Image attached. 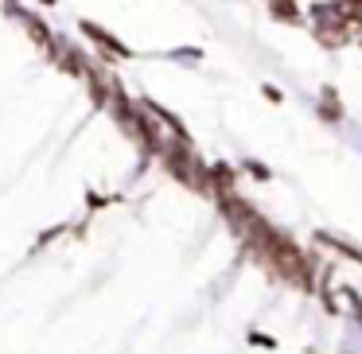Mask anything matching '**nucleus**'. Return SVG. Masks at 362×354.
I'll return each mask as SVG.
<instances>
[{
	"label": "nucleus",
	"instance_id": "obj_1",
	"mask_svg": "<svg viewBox=\"0 0 362 354\" xmlns=\"http://www.w3.org/2000/svg\"><path fill=\"white\" fill-rule=\"evenodd\" d=\"M354 28V8L346 0H315L312 4V32L315 43H323L327 51H339L351 40Z\"/></svg>",
	"mask_w": 362,
	"mask_h": 354
},
{
	"label": "nucleus",
	"instance_id": "obj_2",
	"mask_svg": "<svg viewBox=\"0 0 362 354\" xmlns=\"http://www.w3.org/2000/svg\"><path fill=\"white\" fill-rule=\"evenodd\" d=\"M82 35H90V40L98 43V47L105 51V55H117V59H129L133 51L125 47V43L117 40V35H110L105 28H98V24H90V20H82Z\"/></svg>",
	"mask_w": 362,
	"mask_h": 354
},
{
	"label": "nucleus",
	"instance_id": "obj_3",
	"mask_svg": "<svg viewBox=\"0 0 362 354\" xmlns=\"http://www.w3.org/2000/svg\"><path fill=\"white\" fill-rule=\"evenodd\" d=\"M315 245H327V249H335V253H343V257H351V261H358V265H362V249H358V245H351L346 237H339V234L315 230Z\"/></svg>",
	"mask_w": 362,
	"mask_h": 354
},
{
	"label": "nucleus",
	"instance_id": "obj_4",
	"mask_svg": "<svg viewBox=\"0 0 362 354\" xmlns=\"http://www.w3.org/2000/svg\"><path fill=\"white\" fill-rule=\"evenodd\" d=\"M269 16H273L276 24H304L296 0H269Z\"/></svg>",
	"mask_w": 362,
	"mask_h": 354
},
{
	"label": "nucleus",
	"instance_id": "obj_5",
	"mask_svg": "<svg viewBox=\"0 0 362 354\" xmlns=\"http://www.w3.org/2000/svg\"><path fill=\"white\" fill-rule=\"evenodd\" d=\"M320 117L323 121H343V105H339V94H335V86H323L320 90Z\"/></svg>",
	"mask_w": 362,
	"mask_h": 354
},
{
	"label": "nucleus",
	"instance_id": "obj_6",
	"mask_svg": "<svg viewBox=\"0 0 362 354\" xmlns=\"http://www.w3.org/2000/svg\"><path fill=\"white\" fill-rule=\"evenodd\" d=\"M211 187H214V195L234 187V167H230V164H214L211 167Z\"/></svg>",
	"mask_w": 362,
	"mask_h": 354
},
{
	"label": "nucleus",
	"instance_id": "obj_7",
	"mask_svg": "<svg viewBox=\"0 0 362 354\" xmlns=\"http://www.w3.org/2000/svg\"><path fill=\"white\" fill-rule=\"evenodd\" d=\"M245 172H250V175H253V179H261V183H265V179H269V175H273V172H269V167H265V164H257V160H250V164H245Z\"/></svg>",
	"mask_w": 362,
	"mask_h": 354
},
{
	"label": "nucleus",
	"instance_id": "obj_8",
	"mask_svg": "<svg viewBox=\"0 0 362 354\" xmlns=\"http://www.w3.org/2000/svg\"><path fill=\"white\" fill-rule=\"evenodd\" d=\"M250 343H261V346H276V343H273V338H269V335H257V331H253V335H250Z\"/></svg>",
	"mask_w": 362,
	"mask_h": 354
},
{
	"label": "nucleus",
	"instance_id": "obj_9",
	"mask_svg": "<svg viewBox=\"0 0 362 354\" xmlns=\"http://www.w3.org/2000/svg\"><path fill=\"white\" fill-rule=\"evenodd\" d=\"M261 90H265L269 102H281V90H276V86H261Z\"/></svg>",
	"mask_w": 362,
	"mask_h": 354
},
{
	"label": "nucleus",
	"instance_id": "obj_10",
	"mask_svg": "<svg viewBox=\"0 0 362 354\" xmlns=\"http://www.w3.org/2000/svg\"><path fill=\"white\" fill-rule=\"evenodd\" d=\"M354 24L362 28V4H358V8H354Z\"/></svg>",
	"mask_w": 362,
	"mask_h": 354
},
{
	"label": "nucleus",
	"instance_id": "obj_11",
	"mask_svg": "<svg viewBox=\"0 0 362 354\" xmlns=\"http://www.w3.org/2000/svg\"><path fill=\"white\" fill-rule=\"evenodd\" d=\"M43 4H55V0H43Z\"/></svg>",
	"mask_w": 362,
	"mask_h": 354
}]
</instances>
